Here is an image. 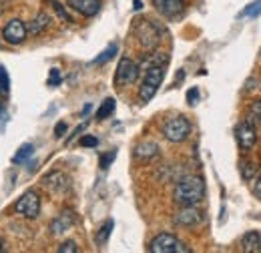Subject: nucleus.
<instances>
[{
  "label": "nucleus",
  "instance_id": "nucleus-24",
  "mask_svg": "<svg viewBox=\"0 0 261 253\" xmlns=\"http://www.w3.org/2000/svg\"><path fill=\"white\" fill-rule=\"evenodd\" d=\"M255 173H257V165L255 163H241V175H243L245 181H249Z\"/></svg>",
  "mask_w": 261,
  "mask_h": 253
},
{
  "label": "nucleus",
  "instance_id": "nucleus-6",
  "mask_svg": "<svg viewBox=\"0 0 261 253\" xmlns=\"http://www.w3.org/2000/svg\"><path fill=\"white\" fill-rule=\"evenodd\" d=\"M141 74V66L130 61L127 57H123L117 66V74H115V83L117 85H133Z\"/></svg>",
  "mask_w": 261,
  "mask_h": 253
},
{
  "label": "nucleus",
  "instance_id": "nucleus-23",
  "mask_svg": "<svg viewBox=\"0 0 261 253\" xmlns=\"http://www.w3.org/2000/svg\"><path fill=\"white\" fill-rule=\"evenodd\" d=\"M259 14H261V0L251 2V4L241 12V16H249V18H255V16H259Z\"/></svg>",
  "mask_w": 261,
  "mask_h": 253
},
{
  "label": "nucleus",
  "instance_id": "nucleus-27",
  "mask_svg": "<svg viewBox=\"0 0 261 253\" xmlns=\"http://www.w3.org/2000/svg\"><path fill=\"white\" fill-rule=\"evenodd\" d=\"M115 157H117V151H109L107 155H102V157H100V169H107V167L115 161Z\"/></svg>",
  "mask_w": 261,
  "mask_h": 253
},
{
  "label": "nucleus",
  "instance_id": "nucleus-1",
  "mask_svg": "<svg viewBox=\"0 0 261 253\" xmlns=\"http://www.w3.org/2000/svg\"><path fill=\"white\" fill-rule=\"evenodd\" d=\"M205 197V183L201 177H183L173 191V199L175 203H179L181 207L183 205H197L201 203Z\"/></svg>",
  "mask_w": 261,
  "mask_h": 253
},
{
  "label": "nucleus",
  "instance_id": "nucleus-17",
  "mask_svg": "<svg viewBox=\"0 0 261 253\" xmlns=\"http://www.w3.org/2000/svg\"><path fill=\"white\" fill-rule=\"evenodd\" d=\"M245 123L253 127L261 125V100H253L245 111Z\"/></svg>",
  "mask_w": 261,
  "mask_h": 253
},
{
  "label": "nucleus",
  "instance_id": "nucleus-12",
  "mask_svg": "<svg viewBox=\"0 0 261 253\" xmlns=\"http://www.w3.org/2000/svg\"><path fill=\"white\" fill-rule=\"evenodd\" d=\"M66 4H68L72 10H76L79 14L87 16V18L98 14V10H100V6H102L100 0H66Z\"/></svg>",
  "mask_w": 261,
  "mask_h": 253
},
{
  "label": "nucleus",
  "instance_id": "nucleus-3",
  "mask_svg": "<svg viewBox=\"0 0 261 253\" xmlns=\"http://www.w3.org/2000/svg\"><path fill=\"white\" fill-rule=\"evenodd\" d=\"M161 133L171 143H183L191 135V123L185 117L179 115V117H173V119L165 121L163 127H161Z\"/></svg>",
  "mask_w": 261,
  "mask_h": 253
},
{
  "label": "nucleus",
  "instance_id": "nucleus-9",
  "mask_svg": "<svg viewBox=\"0 0 261 253\" xmlns=\"http://www.w3.org/2000/svg\"><path fill=\"white\" fill-rule=\"evenodd\" d=\"M201 219H203V215H201V211L197 209L195 205H183L181 211H177L175 217H173V221L177 223V225H181V227H193V225H199Z\"/></svg>",
  "mask_w": 261,
  "mask_h": 253
},
{
  "label": "nucleus",
  "instance_id": "nucleus-8",
  "mask_svg": "<svg viewBox=\"0 0 261 253\" xmlns=\"http://www.w3.org/2000/svg\"><path fill=\"white\" fill-rule=\"evenodd\" d=\"M235 139H237V145L243 149V151H249L255 147L257 143V127L249 125V123H239L235 129Z\"/></svg>",
  "mask_w": 261,
  "mask_h": 253
},
{
  "label": "nucleus",
  "instance_id": "nucleus-5",
  "mask_svg": "<svg viewBox=\"0 0 261 253\" xmlns=\"http://www.w3.org/2000/svg\"><path fill=\"white\" fill-rule=\"evenodd\" d=\"M14 211L27 219H36L38 213H40V195L36 193L34 189L24 191L16 203H14Z\"/></svg>",
  "mask_w": 261,
  "mask_h": 253
},
{
  "label": "nucleus",
  "instance_id": "nucleus-33",
  "mask_svg": "<svg viewBox=\"0 0 261 253\" xmlns=\"http://www.w3.org/2000/svg\"><path fill=\"white\" fill-rule=\"evenodd\" d=\"M8 249V245H6V239L4 237H0V251H6Z\"/></svg>",
  "mask_w": 261,
  "mask_h": 253
},
{
  "label": "nucleus",
  "instance_id": "nucleus-32",
  "mask_svg": "<svg viewBox=\"0 0 261 253\" xmlns=\"http://www.w3.org/2000/svg\"><path fill=\"white\" fill-rule=\"evenodd\" d=\"M253 193H255L257 199H261V175L257 177V181H255V185H253Z\"/></svg>",
  "mask_w": 261,
  "mask_h": 253
},
{
  "label": "nucleus",
  "instance_id": "nucleus-13",
  "mask_svg": "<svg viewBox=\"0 0 261 253\" xmlns=\"http://www.w3.org/2000/svg\"><path fill=\"white\" fill-rule=\"evenodd\" d=\"M153 6L157 8L159 14L171 18V16H177L183 10L185 0H153Z\"/></svg>",
  "mask_w": 261,
  "mask_h": 253
},
{
  "label": "nucleus",
  "instance_id": "nucleus-18",
  "mask_svg": "<svg viewBox=\"0 0 261 253\" xmlns=\"http://www.w3.org/2000/svg\"><path fill=\"white\" fill-rule=\"evenodd\" d=\"M115 107H117L115 98H105V100H102V105L98 107V111H97V121H105V119H109V117L115 113Z\"/></svg>",
  "mask_w": 261,
  "mask_h": 253
},
{
  "label": "nucleus",
  "instance_id": "nucleus-22",
  "mask_svg": "<svg viewBox=\"0 0 261 253\" xmlns=\"http://www.w3.org/2000/svg\"><path fill=\"white\" fill-rule=\"evenodd\" d=\"M117 50H119V48H117V44H111L107 50H102V53H100V57H97V59L93 61V64H102V63H107V61H111V59L117 55Z\"/></svg>",
  "mask_w": 261,
  "mask_h": 253
},
{
  "label": "nucleus",
  "instance_id": "nucleus-31",
  "mask_svg": "<svg viewBox=\"0 0 261 253\" xmlns=\"http://www.w3.org/2000/svg\"><path fill=\"white\" fill-rule=\"evenodd\" d=\"M65 133H66V123H59L57 129H55V135H57V137H63Z\"/></svg>",
  "mask_w": 261,
  "mask_h": 253
},
{
  "label": "nucleus",
  "instance_id": "nucleus-4",
  "mask_svg": "<svg viewBox=\"0 0 261 253\" xmlns=\"http://www.w3.org/2000/svg\"><path fill=\"white\" fill-rule=\"evenodd\" d=\"M151 253H189L191 249L175 235L171 233H159L151 243H149Z\"/></svg>",
  "mask_w": 261,
  "mask_h": 253
},
{
  "label": "nucleus",
  "instance_id": "nucleus-19",
  "mask_svg": "<svg viewBox=\"0 0 261 253\" xmlns=\"http://www.w3.org/2000/svg\"><path fill=\"white\" fill-rule=\"evenodd\" d=\"M113 227H115L113 219H107V221L100 225V229H98V233H97V245H100V247H102V245L107 243V239H109V235H111Z\"/></svg>",
  "mask_w": 261,
  "mask_h": 253
},
{
  "label": "nucleus",
  "instance_id": "nucleus-26",
  "mask_svg": "<svg viewBox=\"0 0 261 253\" xmlns=\"http://www.w3.org/2000/svg\"><path fill=\"white\" fill-rule=\"evenodd\" d=\"M76 251H79V245L74 241H65L59 247V253H76Z\"/></svg>",
  "mask_w": 261,
  "mask_h": 253
},
{
  "label": "nucleus",
  "instance_id": "nucleus-34",
  "mask_svg": "<svg viewBox=\"0 0 261 253\" xmlns=\"http://www.w3.org/2000/svg\"><path fill=\"white\" fill-rule=\"evenodd\" d=\"M143 8V4H141V0H135V10H141Z\"/></svg>",
  "mask_w": 261,
  "mask_h": 253
},
{
  "label": "nucleus",
  "instance_id": "nucleus-11",
  "mask_svg": "<svg viewBox=\"0 0 261 253\" xmlns=\"http://www.w3.org/2000/svg\"><path fill=\"white\" fill-rule=\"evenodd\" d=\"M74 223H76V215H74V211L65 209L61 215H57V219H55V221L50 223V233H53V235H63V233H66Z\"/></svg>",
  "mask_w": 261,
  "mask_h": 253
},
{
  "label": "nucleus",
  "instance_id": "nucleus-10",
  "mask_svg": "<svg viewBox=\"0 0 261 253\" xmlns=\"http://www.w3.org/2000/svg\"><path fill=\"white\" fill-rule=\"evenodd\" d=\"M42 183H44V187H48L50 191H57V193H63L70 187V181H68V177H66L63 171H50V173H46L44 177H42Z\"/></svg>",
  "mask_w": 261,
  "mask_h": 253
},
{
  "label": "nucleus",
  "instance_id": "nucleus-30",
  "mask_svg": "<svg viewBox=\"0 0 261 253\" xmlns=\"http://www.w3.org/2000/svg\"><path fill=\"white\" fill-rule=\"evenodd\" d=\"M187 100H189V105H197V100H199V89L193 87L189 93H187Z\"/></svg>",
  "mask_w": 261,
  "mask_h": 253
},
{
  "label": "nucleus",
  "instance_id": "nucleus-28",
  "mask_svg": "<svg viewBox=\"0 0 261 253\" xmlns=\"http://www.w3.org/2000/svg\"><path fill=\"white\" fill-rule=\"evenodd\" d=\"M61 72L59 68H50V77H48V87H55V85H61Z\"/></svg>",
  "mask_w": 261,
  "mask_h": 253
},
{
  "label": "nucleus",
  "instance_id": "nucleus-29",
  "mask_svg": "<svg viewBox=\"0 0 261 253\" xmlns=\"http://www.w3.org/2000/svg\"><path fill=\"white\" fill-rule=\"evenodd\" d=\"M81 145H83V147H97L98 139L97 137H83V139H81Z\"/></svg>",
  "mask_w": 261,
  "mask_h": 253
},
{
  "label": "nucleus",
  "instance_id": "nucleus-35",
  "mask_svg": "<svg viewBox=\"0 0 261 253\" xmlns=\"http://www.w3.org/2000/svg\"><path fill=\"white\" fill-rule=\"evenodd\" d=\"M0 107H2V105H0Z\"/></svg>",
  "mask_w": 261,
  "mask_h": 253
},
{
  "label": "nucleus",
  "instance_id": "nucleus-15",
  "mask_svg": "<svg viewBox=\"0 0 261 253\" xmlns=\"http://www.w3.org/2000/svg\"><path fill=\"white\" fill-rule=\"evenodd\" d=\"M48 24H50V16H48L46 12H38L33 20L27 24V29H29L31 34H38V32L46 31V29H48Z\"/></svg>",
  "mask_w": 261,
  "mask_h": 253
},
{
  "label": "nucleus",
  "instance_id": "nucleus-2",
  "mask_svg": "<svg viewBox=\"0 0 261 253\" xmlns=\"http://www.w3.org/2000/svg\"><path fill=\"white\" fill-rule=\"evenodd\" d=\"M163 79H165V64L153 63L147 68V72H145V77H143V83H141V87H139V100H141L143 105H147L153 96L157 95V91H159Z\"/></svg>",
  "mask_w": 261,
  "mask_h": 253
},
{
  "label": "nucleus",
  "instance_id": "nucleus-14",
  "mask_svg": "<svg viewBox=\"0 0 261 253\" xmlns=\"http://www.w3.org/2000/svg\"><path fill=\"white\" fill-rule=\"evenodd\" d=\"M241 251L243 253H261V235L257 231H247L241 239Z\"/></svg>",
  "mask_w": 261,
  "mask_h": 253
},
{
  "label": "nucleus",
  "instance_id": "nucleus-20",
  "mask_svg": "<svg viewBox=\"0 0 261 253\" xmlns=\"http://www.w3.org/2000/svg\"><path fill=\"white\" fill-rule=\"evenodd\" d=\"M33 153H34V147H33V145H22V147L18 149V153L14 155L12 163H16V165H18V163H24V161L31 157Z\"/></svg>",
  "mask_w": 261,
  "mask_h": 253
},
{
  "label": "nucleus",
  "instance_id": "nucleus-25",
  "mask_svg": "<svg viewBox=\"0 0 261 253\" xmlns=\"http://www.w3.org/2000/svg\"><path fill=\"white\" fill-rule=\"evenodd\" d=\"M10 91V79H8V72L4 70V66H0V93L6 95Z\"/></svg>",
  "mask_w": 261,
  "mask_h": 253
},
{
  "label": "nucleus",
  "instance_id": "nucleus-16",
  "mask_svg": "<svg viewBox=\"0 0 261 253\" xmlns=\"http://www.w3.org/2000/svg\"><path fill=\"white\" fill-rule=\"evenodd\" d=\"M135 155L139 159H153L159 155V145L157 143H151V141H147V143H141V145H137L135 147Z\"/></svg>",
  "mask_w": 261,
  "mask_h": 253
},
{
  "label": "nucleus",
  "instance_id": "nucleus-21",
  "mask_svg": "<svg viewBox=\"0 0 261 253\" xmlns=\"http://www.w3.org/2000/svg\"><path fill=\"white\" fill-rule=\"evenodd\" d=\"M44 2L53 6V10H55V12L59 14V18H61V20H65V22H72V20H70V16L66 14L65 6H63V4L59 2V0H44Z\"/></svg>",
  "mask_w": 261,
  "mask_h": 253
},
{
  "label": "nucleus",
  "instance_id": "nucleus-7",
  "mask_svg": "<svg viewBox=\"0 0 261 253\" xmlns=\"http://www.w3.org/2000/svg\"><path fill=\"white\" fill-rule=\"evenodd\" d=\"M27 34H29V29L20 18L8 20L4 24V29H2V36H4V40L8 44H22L27 40Z\"/></svg>",
  "mask_w": 261,
  "mask_h": 253
}]
</instances>
